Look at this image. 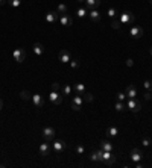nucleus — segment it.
<instances>
[{"label":"nucleus","instance_id":"f257e3e1","mask_svg":"<svg viewBox=\"0 0 152 168\" xmlns=\"http://www.w3.org/2000/svg\"><path fill=\"white\" fill-rule=\"evenodd\" d=\"M119 20H120V23H122V24H132V23L135 21V17H134V14H132V12L125 11V12H122V14H120Z\"/></svg>","mask_w":152,"mask_h":168},{"label":"nucleus","instance_id":"f03ea898","mask_svg":"<svg viewBox=\"0 0 152 168\" xmlns=\"http://www.w3.org/2000/svg\"><path fill=\"white\" fill-rule=\"evenodd\" d=\"M126 108H128L129 111H132V112H138V111L141 109V103H140L137 99H128Z\"/></svg>","mask_w":152,"mask_h":168},{"label":"nucleus","instance_id":"7ed1b4c3","mask_svg":"<svg viewBox=\"0 0 152 168\" xmlns=\"http://www.w3.org/2000/svg\"><path fill=\"white\" fill-rule=\"evenodd\" d=\"M82 103H84L82 95H78V94H76V97H73V99H72V109H73V111H81Z\"/></svg>","mask_w":152,"mask_h":168},{"label":"nucleus","instance_id":"20e7f679","mask_svg":"<svg viewBox=\"0 0 152 168\" xmlns=\"http://www.w3.org/2000/svg\"><path fill=\"white\" fill-rule=\"evenodd\" d=\"M12 56H14V59H15L19 64H22V62L26 59V52H25L23 49H15L14 53H12Z\"/></svg>","mask_w":152,"mask_h":168},{"label":"nucleus","instance_id":"39448f33","mask_svg":"<svg viewBox=\"0 0 152 168\" xmlns=\"http://www.w3.org/2000/svg\"><path fill=\"white\" fill-rule=\"evenodd\" d=\"M58 58H59V61H61V62H64V64H67V62H70V61H72V55H70V52H69V50H66V49L59 50Z\"/></svg>","mask_w":152,"mask_h":168},{"label":"nucleus","instance_id":"423d86ee","mask_svg":"<svg viewBox=\"0 0 152 168\" xmlns=\"http://www.w3.org/2000/svg\"><path fill=\"white\" fill-rule=\"evenodd\" d=\"M43 136H44L46 141H52V139L55 138V129L50 127V126L44 127V129H43Z\"/></svg>","mask_w":152,"mask_h":168},{"label":"nucleus","instance_id":"0eeeda50","mask_svg":"<svg viewBox=\"0 0 152 168\" xmlns=\"http://www.w3.org/2000/svg\"><path fill=\"white\" fill-rule=\"evenodd\" d=\"M49 99H50V102L53 103V105H61V102H62V97H61V94L58 92V91H50V95H49Z\"/></svg>","mask_w":152,"mask_h":168},{"label":"nucleus","instance_id":"6e6552de","mask_svg":"<svg viewBox=\"0 0 152 168\" xmlns=\"http://www.w3.org/2000/svg\"><path fill=\"white\" fill-rule=\"evenodd\" d=\"M129 35H131L132 38H141V37H143V29H141L140 26H132V27L129 29Z\"/></svg>","mask_w":152,"mask_h":168},{"label":"nucleus","instance_id":"1a4fd4ad","mask_svg":"<svg viewBox=\"0 0 152 168\" xmlns=\"http://www.w3.org/2000/svg\"><path fill=\"white\" fill-rule=\"evenodd\" d=\"M52 148H53L56 153H61V151L66 148V142H64V141H61V139H56V141H53Z\"/></svg>","mask_w":152,"mask_h":168},{"label":"nucleus","instance_id":"9d476101","mask_svg":"<svg viewBox=\"0 0 152 168\" xmlns=\"http://www.w3.org/2000/svg\"><path fill=\"white\" fill-rule=\"evenodd\" d=\"M50 148H52V145H49L47 142L40 144V154H41L43 157H47V156H49V153H50Z\"/></svg>","mask_w":152,"mask_h":168},{"label":"nucleus","instance_id":"9b49d317","mask_svg":"<svg viewBox=\"0 0 152 168\" xmlns=\"http://www.w3.org/2000/svg\"><path fill=\"white\" fill-rule=\"evenodd\" d=\"M88 18H90L93 23H99V21H100V12H99L97 9H91V11L88 12Z\"/></svg>","mask_w":152,"mask_h":168},{"label":"nucleus","instance_id":"f8f14e48","mask_svg":"<svg viewBox=\"0 0 152 168\" xmlns=\"http://www.w3.org/2000/svg\"><path fill=\"white\" fill-rule=\"evenodd\" d=\"M59 23L62 24V26H72L73 24V18L70 17V15H67V14H62L61 17H59Z\"/></svg>","mask_w":152,"mask_h":168},{"label":"nucleus","instance_id":"ddd939ff","mask_svg":"<svg viewBox=\"0 0 152 168\" xmlns=\"http://www.w3.org/2000/svg\"><path fill=\"white\" fill-rule=\"evenodd\" d=\"M131 160L132 162H140L141 160V151L138 148H132L131 150Z\"/></svg>","mask_w":152,"mask_h":168},{"label":"nucleus","instance_id":"4468645a","mask_svg":"<svg viewBox=\"0 0 152 168\" xmlns=\"http://www.w3.org/2000/svg\"><path fill=\"white\" fill-rule=\"evenodd\" d=\"M100 5V0H85V8L87 9H97V6Z\"/></svg>","mask_w":152,"mask_h":168},{"label":"nucleus","instance_id":"2eb2a0df","mask_svg":"<svg viewBox=\"0 0 152 168\" xmlns=\"http://www.w3.org/2000/svg\"><path fill=\"white\" fill-rule=\"evenodd\" d=\"M125 94H126L128 99H135V97H137V89H135V86H134V85H129V86L126 88Z\"/></svg>","mask_w":152,"mask_h":168},{"label":"nucleus","instance_id":"dca6fc26","mask_svg":"<svg viewBox=\"0 0 152 168\" xmlns=\"http://www.w3.org/2000/svg\"><path fill=\"white\" fill-rule=\"evenodd\" d=\"M32 102H34V105H35L37 108H41V106L44 105V99H43L40 94H34V95H32Z\"/></svg>","mask_w":152,"mask_h":168},{"label":"nucleus","instance_id":"f3484780","mask_svg":"<svg viewBox=\"0 0 152 168\" xmlns=\"http://www.w3.org/2000/svg\"><path fill=\"white\" fill-rule=\"evenodd\" d=\"M90 159L94 162H102V150H96L90 154Z\"/></svg>","mask_w":152,"mask_h":168},{"label":"nucleus","instance_id":"a211bd4d","mask_svg":"<svg viewBox=\"0 0 152 168\" xmlns=\"http://www.w3.org/2000/svg\"><path fill=\"white\" fill-rule=\"evenodd\" d=\"M34 53H35L37 56L43 55V53H44V47H43V44H40V43H35V44H34Z\"/></svg>","mask_w":152,"mask_h":168},{"label":"nucleus","instance_id":"6ab92c4d","mask_svg":"<svg viewBox=\"0 0 152 168\" xmlns=\"http://www.w3.org/2000/svg\"><path fill=\"white\" fill-rule=\"evenodd\" d=\"M75 92L78 95H84L85 94V85L84 83H76L75 85Z\"/></svg>","mask_w":152,"mask_h":168},{"label":"nucleus","instance_id":"aec40b11","mask_svg":"<svg viewBox=\"0 0 152 168\" xmlns=\"http://www.w3.org/2000/svg\"><path fill=\"white\" fill-rule=\"evenodd\" d=\"M56 20H58V12H49L46 15V21L47 23H55Z\"/></svg>","mask_w":152,"mask_h":168},{"label":"nucleus","instance_id":"412c9836","mask_svg":"<svg viewBox=\"0 0 152 168\" xmlns=\"http://www.w3.org/2000/svg\"><path fill=\"white\" fill-rule=\"evenodd\" d=\"M106 135H108V136H117V135H119V129H117L116 126H110V127L106 129Z\"/></svg>","mask_w":152,"mask_h":168},{"label":"nucleus","instance_id":"4be33fe9","mask_svg":"<svg viewBox=\"0 0 152 168\" xmlns=\"http://www.w3.org/2000/svg\"><path fill=\"white\" fill-rule=\"evenodd\" d=\"M100 150L113 151V144H111V142H108V141H102V142H100Z\"/></svg>","mask_w":152,"mask_h":168},{"label":"nucleus","instance_id":"5701e85b","mask_svg":"<svg viewBox=\"0 0 152 168\" xmlns=\"http://www.w3.org/2000/svg\"><path fill=\"white\" fill-rule=\"evenodd\" d=\"M114 156H113V151H105V150H102V162H106V160H110V159H113Z\"/></svg>","mask_w":152,"mask_h":168},{"label":"nucleus","instance_id":"b1692460","mask_svg":"<svg viewBox=\"0 0 152 168\" xmlns=\"http://www.w3.org/2000/svg\"><path fill=\"white\" fill-rule=\"evenodd\" d=\"M76 15H78L79 18H84V17L88 15V9H87V8H79V9L76 11Z\"/></svg>","mask_w":152,"mask_h":168},{"label":"nucleus","instance_id":"393cba45","mask_svg":"<svg viewBox=\"0 0 152 168\" xmlns=\"http://www.w3.org/2000/svg\"><path fill=\"white\" fill-rule=\"evenodd\" d=\"M125 108H126V105H125V102H116V105H114V109L116 111H119V112H122V111H125Z\"/></svg>","mask_w":152,"mask_h":168},{"label":"nucleus","instance_id":"a878e982","mask_svg":"<svg viewBox=\"0 0 152 168\" xmlns=\"http://www.w3.org/2000/svg\"><path fill=\"white\" fill-rule=\"evenodd\" d=\"M72 94V86L70 85H64V88H62V95H70Z\"/></svg>","mask_w":152,"mask_h":168},{"label":"nucleus","instance_id":"bb28decb","mask_svg":"<svg viewBox=\"0 0 152 168\" xmlns=\"http://www.w3.org/2000/svg\"><path fill=\"white\" fill-rule=\"evenodd\" d=\"M58 14H66L67 12V6L64 5V3H61V5H58V11H56Z\"/></svg>","mask_w":152,"mask_h":168},{"label":"nucleus","instance_id":"cd10ccee","mask_svg":"<svg viewBox=\"0 0 152 168\" xmlns=\"http://www.w3.org/2000/svg\"><path fill=\"white\" fill-rule=\"evenodd\" d=\"M143 86H144L146 91H150V92H152V80H144Z\"/></svg>","mask_w":152,"mask_h":168},{"label":"nucleus","instance_id":"c85d7f7f","mask_svg":"<svg viewBox=\"0 0 152 168\" xmlns=\"http://www.w3.org/2000/svg\"><path fill=\"white\" fill-rule=\"evenodd\" d=\"M22 99L23 100H29V99H32V95H31V92H28V91H22Z\"/></svg>","mask_w":152,"mask_h":168},{"label":"nucleus","instance_id":"c756f323","mask_svg":"<svg viewBox=\"0 0 152 168\" xmlns=\"http://www.w3.org/2000/svg\"><path fill=\"white\" fill-rule=\"evenodd\" d=\"M116 97H117V100H119V102H125V100L128 99L125 92H117V95H116Z\"/></svg>","mask_w":152,"mask_h":168},{"label":"nucleus","instance_id":"7c9ffc66","mask_svg":"<svg viewBox=\"0 0 152 168\" xmlns=\"http://www.w3.org/2000/svg\"><path fill=\"white\" fill-rule=\"evenodd\" d=\"M8 3H9L12 8H17V6H20L22 2H20V0H8Z\"/></svg>","mask_w":152,"mask_h":168},{"label":"nucleus","instance_id":"2f4dec72","mask_svg":"<svg viewBox=\"0 0 152 168\" xmlns=\"http://www.w3.org/2000/svg\"><path fill=\"white\" fill-rule=\"evenodd\" d=\"M75 150H76V153H78V154H84V153H85V148H84L82 145H76V148H75Z\"/></svg>","mask_w":152,"mask_h":168},{"label":"nucleus","instance_id":"473e14b6","mask_svg":"<svg viewBox=\"0 0 152 168\" xmlns=\"http://www.w3.org/2000/svg\"><path fill=\"white\" fill-rule=\"evenodd\" d=\"M108 17H110V18H114V17H116V9H114V8H110V9H108Z\"/></svg>","mask_w":152,"mask_h":168},{"label":"nucleus","instance_id":"72a5a7b5","mask_svg":"<svg viewBox=\"0 0 152 168\" xmlns=\"http://www.w3.org/2000/svg\"><path fill=\"white\" fill-rule=\"evenodd\" d=\"M141 145H144V147H149V145H150V139H147V138H143V139H141Z\"/></svg>","mask_w":152,"mask_h":168},{"label":"nucleus","instance_id":"f704fd0d","mask_svg":"<svg viewBox=\"0 0 152 168\" xmlns=\"http://www.w3.org/2000/svg\"><path fill=\"white\" fill-rule=\"evenodd\" d=\"M120 24H122V23H120V20H114L111 26H113L114 29H119V27H120Z\"/></svg>","mask_w":152,"mask_h":168},{"label":"nucleus","instance_id":"c9c22d12","mask_svg":"<svg viewBox=\"0 0 152 168\" xmlns=\"http://www.w3.org/2000/svg\"><path fill=\"white\" fill-rule=\"evenodd\" d=\"M144 99H146V100H150V99H152V92H150V91H146V92H144Z\"/></svg>","mask_w":152,"mask_h":168},{"label":"nucleus","instance_id":"e433bc0d","mask_svg":"<svg viewBox=\"0 0 152 168\" xmlns=\"http://www.w3.org/2000/svg\"><path fill=\"white\" fill-rule=\"evenodd\" d=\"M85 100H87V102H93V94H90V92L85 94Z\"/></svg>","mask_w":152,"mask_h":168},{"label":"nucleus","instance_id":"4c0bfd02","mask_svg":"<svg viewBox=\"0 0 152 168\" xmlns=\"http://www.w3.org/2000/svg\"><path fill=\"white\" fill-rule=\"evenodd\" d=\"M70 65H72V68H78V67H79V62H78V61H72Z\"/></svg>","mask_w":152,"mask_h":168},{"label":"nucleus","instance_id":"58836bf2","mask_svg":"<svg viewBox=\"0 0 152 168\" xmlns=\"http://www.w3.org/2000/svg\"><path fill=\"white\" fill-rule=\"evenodd\" d=\"M52 89H53V91H58V89H59V83H56V82H55V83L52 85Z\"/></svg>","mask_w":152,"mask_h":168},{"label":"nucleus","instance_id":"ea45409f","mask_svg":"<svg viewBox=\"0 0 152 168\" xmlns=\"http://www.w3.org/2000/svg\"><path fill=\"white\" fill-rule=\"evenodd\" d=\"M114 162H116V159L113 157V159H110V160H106V162H103V163H105V165H113Z\"/></svg>","mask_w":152,"mask_h":168},{"label":"nucleus","instance_id":"a19ab883","mask_svg":"<svg viewBox=\"0 0 152 168\" xmlns=\"http://www.w3.org/2000/svg\"><path fill=\"white\" fill-rule=\"evenodd\" d=\"M132 64H134L132 59H128V61H126V65H128V67H132Z\"/></svg>","mask_w":152,"mask_h":168},{"label":"nucleus","instance_id":"79ce46f5","mask_svg":"<svg viewBox=\"0 0 152 168\" xmlns=\"http://www.w3.org/2000/svg\"><path fill=\"white\" fill-rule=\"evenodd\" d=\"M6 2H8V0H0V5H5Z\"/></svg>","mask_w":152,"mask_h":168},{"label":"nucleus","instance_id":"37998d69","mask_svg":"<svg viewBox=\"0 0 152 168\" xmlns=\"http://www.w3.org/2000/svg\"><path fill=\"white\" fill-rule=\"evenodd\" d=\"M3 109V103H2V100H0V111Z\"/></svg>","mask_w":152,"mask_h":168},{"label":"nucleus","instance_id":"c03bdc74","mask_svg":"<svg viewBox=\"0 0 152 168\" xmlns=\"http://www.w3.org/2000/svg\"><path fill=\"white\" fill-rule=\"evenodd\" d=\"M149 53H150V58H152V49H150V52H149Z\"/></svg>","mask_w":152,"mask_h":168},{"label":"nucleus","instance_id":"a18cd8bd","mask_svg":"<svg viewBox=\"0 0 152 168\" xmlns=\"http://www.w3.org/2000/svg\"><path fill=\"white\" fill-rule=\"evenodd\" d=\"M78 2H85V0H78Z\"/></svg>","mask_w":152,"mask_h":168},{"label":"nucleus","instance_id":"49530a36","mask_svg":"<svg viewBox=\"0 0 152 168\" xmlns=\"http://www.w3.org/2000/svg\"><path fill=\"white\" fill-rule=\"evenodd\" d=\"M150 3H152V0H150Z\"/></svg>","mask_w":152,"mask_h":168}]
</instances>
